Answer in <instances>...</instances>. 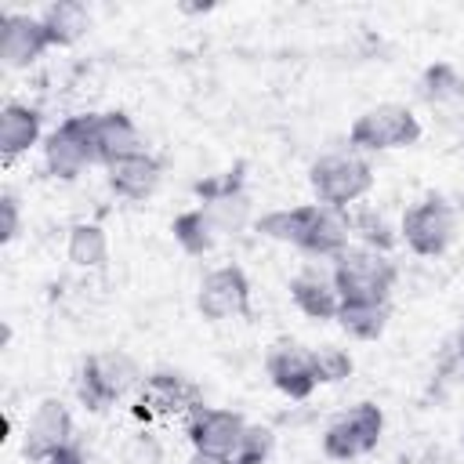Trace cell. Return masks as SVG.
<instances>
[{"label":"cell","instance_id":"f546056e","mask_svg":"<svg viewBox=\"0 0 464 464\" xmlns=\"http://www.w3.org/2000/svg\"><path fill=\"white\" fill-rule=\"evenodd\" d=\"M460 359H464V337H460Z\"/></svg>","mask_w":464,"mask_h":464},{"label":"cell","instance_id":"7402d4cb","mask_svg":"<svg viewBox=\"0 0 464 464\" xmlns=\"http://www.w3.org/2000/svg\"><path fill=\"white\" fill-rule=\"evenodd\" d=\"M388 315H392L388 301H381V304H344L341 301V308H337L341 330L352 334L355 341H377L388 326Z\"/></svg>","mask_w":464,"mask_h":464},{"label":"cell","instance_id":"484cf974","mask_svg":"<svg viewBox=\"0 0 464 464\" xmlns=\"http://www.w3.org/2000/svg\"><path fill=\"white\" fill-rule=\"evenodd\" d=\"M315 352V377L319 384H337L344 377H352V355L337 344H323V348H312Z\"/></svg>","mask_w":464,"mask_h":464},{"label":"cell","instance_id":"277c9868","mask_svg":"<svg viewBox=\"0 0 464 464\" xmlns=\"http://www.w3.org/2000/svg\"><path fill=\"white\" fill-rule=\"evenodd\" d=\"M399 236H402V243L417 257H439V254H446L450 243H453V236H457V214H453L450 199L439 196V192H428L424 199H417L402 214Z\"/></svg>","mask_w":464,"mask_h":464},{"label":"cell","instance_id":"8fae6325","mask_svg":"<svg viewBox=\"0 0 464 464\" xmlns=\"http://www.w3.org/2000/svg\"><path fill=\"white\" fill-rule=\"evenodd\" d=\"M76 439V428H72V413L62 399H44L29 424H25V435H22V453L33 460V464H47V457L54 450H62L65 442Z\"/></svg>","mask_w":464,"mask_h":464},{"label":"cell","instance_id":"ac0fdd59","mask_svg":"<svg viewBox=\"0 0 464 464\" xmlns=\"http://www.w3.org/2000/svg\"><path fill=\"white\" fill-rule=\"evenodd\" d=\"M40 141V109L22 105V102H7L0 112V152L4 160H18L22 152H29Z\"/></svg>","mask_w":464,"mask_h":464},{"label":"cell","instance_id":"4dcf8cb0","mask_svg":"<svg viewBox=\"0 0 464 464\" xmlns=\"http://www.w3.org/2000/svg\"><path fill=\"white\" fill-rule=\"evenodd\" d=\"M460 446H464V428H460Z\"/></svg>","mask_w":464,"mask_h":464},{"label":"cell","instance_id":"ffe728a7","mask_svg":"<svg viewBox=\"0 0 464 464\" xmlns=\"http://www.w3.org/2000/svg\"><path fill=\"white\" fill-rule=\"evenodd\" d=\"M170 232H174L178 246H181L185 254H192V257L210 254V250H214V239H218V228H214V221H210V214H207L203 207L181 210V214L170 221Z\"/></svg>","mask_w":464,"mask_h":464},{"label":"cell","instance_id":"6da1fadb","mask_svg":"<svg viewBox=\"0 0 464 464\" xmlns=\"http://www.w3.org/2000/svg\"><path fill=\"white\" fill-rule=\"evenodd\" d=\"M334 290L344 304H381L392 297V286L399 279V268L388 254L370 246H348L341 257H334Z\"/></svg>","mask_w":464,"mask_h":464},{"label":"cell","instance_id":"cb8c5ba5","mask_svg":"<svg viewBox=\"0 0 464 464\" xmlns=\"http://www.w3.org/2000/svg\"><path fill=\"white\" fill-rule=\"evenodd\" d=\"M352 232H355V236L362 239V246H370V250L388 254V250L395 246L392 225L384 221V214H377V210H370V207H362V210L352 214Z\"/></svg>","mask_w":464,"mask_h":464},{"label":"cell","instance_id":"83f0119b","mask_svg":"<svg viewBox=\"0 0 464 464\" xmlns=\"http://www.w3.org/2000/svg\"><path fill=\"white\" fill-rule=\"evenodd\" d=\"M47 464H87V450H83L80 439H72V442H65L62 450H54V453L47 457Z\"/></svg>","mask_w":464,"mask_h":464},{"label":"cell","instance_id":"7c38bea8","mask_svg":"<svg viewBox=\"0 0 464 464\" xmlns=\"http://www.w3.org/2000/svg\"><path fill=\"white\" fill-rule=\"evenodd\" d=\"M243 431H246L243 413L221 410V406H199L185 420V435H188L192 450H203V453H225V457H232L236 446H239V439H243Z\"/></svg>","mask_w":464,"mask_h":464},{"label":"cell","instance_id":"44dd1931","mask_svg":"<svg viewBox=\"0 0 464 464\" xmlns=\"http://www.w3.org/2000/svg\"><path fill=\"white\" fill-rule=\"evenodd\" d=\"M65 257H69L76 268H102L105 257H109L105 228L94 225V221H76V225L69 228V239H65Z\"/></svg>","mask_w":464,"mask_h":464},{"label":"cell","instance_id":"ba28073f","mask_svg":"<svg viewBox=\"0 0 464 464\" xmlns=\"http://www.w3.org/2000/svg\"><path fill=\"white\" fill-rule=\"evenodd\" d=\"M192 192L203 199L199 207L210 214V221H214L218 232H239V228H246V221H250V196L243 188V163H236L225 174H214V178L196 181Z\"/></svg>","mask_w":464,"mask_h":464},{"label":"cell","instance_id":"d6986e66","mask_svg":"<svg viewBox=\"0 0 464 464\" xmlns=\"http://www.w3.org/2000/svg\"><path fill=\"white\" fill-rule=\"evenodd\" d=\"M40 22L51 36V47H69L91 29V11L76 0H58L40 14Z\"/></svg>","mask_w":464,"mask_h":464},{"label":"cell","instance_id":"9c48e42d","mask_svg":"<svg viewBox=\"0 0 464 464\" xmlns=\"http://www.w3.org/2000/svg\"><path fill=\"white\" fill-rule=\"evenodd\" d=\"M196 308L203 312V319L221 323V319H236V315H250V279L239 265H221L210 268L199 283L196 294Z\"/></svg>","mask_w":464,"mask_h":464},{"label":"cell","instance_id":"d4e9b609","mask_svg":"<svg viewBox=\"0 0 464 464\" xmlns=\"http://www.w3.org/2000/svg\"><path fill=\"white\" fill-rule=\"evenodd\" d=\"M272 446H276V435H272L268 424H246V431H243L232 460L236 464H265L272 457Z\"/></svg>","mask_w":464,"mask_h":464},{"label":"cell","instance_id":"4fadbf2b","mask_svg":"<svg viewBox=\"0 0 464 464\" xmlns=\"http://www.w3.org/2000/svg\"><path fill=\"white\" fill-rule=\"evenodd\" d=\"M44 51H51V36L40 14L7 11L0 18V58L7 69H29Z\"/></svg>","mask_w":464,"mask_h":464},{"label":"cell","instance_id":"2e32d148","mask_svg":"<svg viewBox=\"0 0 464 464\" xmlns=\"http://www.w3.org/2000/svg\"><path fill=\"white\" fill-rule=\"evenodd\" d=\"M160 178H163V163L152 152H138L105 167V181L120 199H149L160 188Z\"/></svg>","mask_w":464,"mask_h":464},{"label":"cell","instance_id":"3957f363","mask_svg":"<svg viewBox=\"0 0 464 464\" xmlns=\"http://www.w3.org/2000/svg\"><path fill=\"white\" fill-rule=\"evenodd\" d=\"M134 384H138V362L127 352L109 348V352H94L83 359L80 377H76V395L91 413H102L112 402H120Z\"/></svg>","mask_w":464,"mask_h":464},{"label":"cell","instance_id":"30bf717a","mask_svg":"<svg viewBox=\"0 0 464 464\" xmlns=\"http://www.w3.org/2000/svg\"><path fill=\"white\" fill-rule=\"evenodd\" d=\"M265 373L286 399H308L315 392V384H319L315 352L297 344V341H276L268 348V355H265Z\"/></svg>","mask_w":464,"mask_h":464},{"label":"cell","instance_id":"5b68a950","mask_svg":"<svg viewBox=\"0 0 464 464\" xmlns=\"http://www.w3.org/2000/svg\"><path fill=\"white\" fill-rule=\"evenodd\" d=\"M44 163L51 178L72 181L80 178L94 160V112L65 116L47 138H44Z\"/></svg>","mask_w":464,"mask_h":464},{"label":"cell","instance_id":"8992f818","mask_svg":"<svg viewBox=\"0 0 464 464\" xmlns=\"http://www.w3.org/2000/svg\"><path fill=\"white\" fill-rule=\"evenodd\" d=\"M420 138V123L417 116L399 105V102H381L373 109H366L362 116H355L348 141L362 152H392V149H406Z\"/></svg>","mask_w":464,"mask_h":464},{"label":"cell","instance_id":"5bb4252c","mask_svg":"<svg viewBox=\"0 0 464 464\" xmlns=\"http://www.w3.org/2000/svg\"><path fill=\"white\" fill-rule=\"evenodd\" d=\"M203 406V395L192 381H185L181 373L170 370H156L145 377L141 384V399H138V413L152 417V413H192Z\"/></svg>","mask_w":464,"mask_h":464},{"label":"cell","instance_id":"f1b7e54d","mask_svg":"<svg viewBox=\"0 0 464 464\" xmlns=\"http://www.w3.org/2000/svg\"><path fill=\"white\" fill-rule=\"evenodd\" d=\"M188 464H236V460L225 457V453H203V450H192Z\"/></svg>","mask_w":464,"mask_h":464},{"label":"cell","instance_id":"52a82bcc","mask_svg":"<svg viewBox=\"0 0 464 464\" xmlns=\"http://www.w3.org/2000/svg\"><path fill=\"white\" fill-rule=\"evenodd\" d=\"M384 431V413L377 402H355L348 413H341L337 420H330V428L323 431V453L330 460H355L377 450Z\"/></svg>","mask_w":464,"mask_h":464},{"label":"cell","instance_id":"9a60e30c","mask_svg":"<svg viewBox=\"0 0 464 464\" xmlns=\"http://www.w3.org/2000/svg\"><path fill=\"white\" fill-rule=\"evenodd\" d=\"M138 152H149V149H145L138 123L127 112H120V109L94 112V160L102 167L127 160V156H138Z\"/></svg>","mask_w":464,"mask_h":464},{"label":"cell","instance_id":"e0dca14e","mask_svg":"<svg viewBox=\"0 0 464 464\" xmlns=\"http://www.w3.org/2000/svg\"><path fill=\"white\" fill-rule=\"evenodd\" d=\"M290 297H294V304H297L308 319H319V323L337 319L341 297H337V290H334V279L323 276V272H315V268H304V272H297V276L290 279Z\"/></svg>","mask_w":464,"mask_h":464},{"label":"cell","instance_id":"7a4b0ae2","mask_svg":"<svg viewBox=\"0 0 464 464\" xmlns=\"http://www.w3.org/2000/svg\"><path fill=\"white\" fill-rule=\"evenodd\" d=\"M308 185L315 203L348 210L373 188V167L359 152H326L308 167Z\"/></svg>","mask_w":464,"mask_h":464},{"label":"cell","instance_id":"4316f807","mask_svg":"<svg viewBox=\"0 0 464 464\" xmlns=\"http://www.w3.org/2000/svg\"><path fill=\"white\" fill-rule=\"evenodd\" d=\"M0 214H4L0 239L11 243V239L18 236V196H14V192H4V196H0Z\"/></svg>","mask_w":464,"mask_h":464},{"label":"cell","instance_id":"603a6c76","mask_svg":"<svg viewBox=\"0 0 464 464\" xmlns=\"http://www.w3.org/2000/svg\"><path fill=\"white\" fill-rule=\"evenodd\" d=\"M460 94H464V76L450 62H435L424 69V76H420V98L424 102L442 105V102H453Z\"/></svg>","mask_w":464,"mask_h":464}]
</instances>
